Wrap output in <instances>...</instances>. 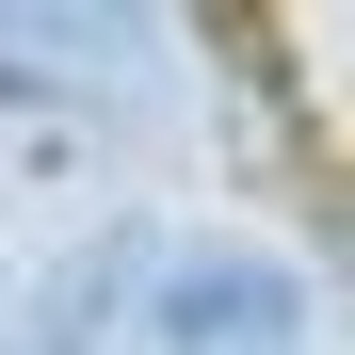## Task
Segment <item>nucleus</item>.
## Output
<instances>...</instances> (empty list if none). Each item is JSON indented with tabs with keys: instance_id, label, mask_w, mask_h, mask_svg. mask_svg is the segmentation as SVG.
I'll use <instances>...</instances> for the list:
<instances>
[{
	"instance_id": "obj_1",
	"label": "nucleus",
	"mask_w": 355,
	"mask_h": 355,
	"mask_svg": "<svg viewBox=\"0 0 355 355\" xmlns=\"http://www.w3.org/2000/svg\"><path fill=\"white\" fill-rule=\"evenodd\" d=\"M162 323H178V339H275V323H291V291H275V275H178V307H162Z\"/></svg>"
}]
</instances>
